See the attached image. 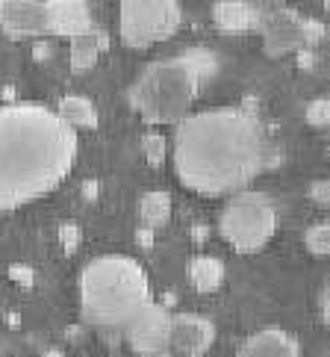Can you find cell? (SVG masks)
Returning <instances> with one entry per match:
<instances>
[{
  "instance_id": "1",
  "label": "cell",
  "mask_w": 330,
  "mask_h": 357,
  "mask_svg": "<svg viewBox=\"0 0 330 357\" xmlns=\"http://www.w3.org/2000/svg\"><path fill=\"white\" fill-rule=\"evenodd\" d=\"M171 160L183 186L221 198L242 192L253 177L272 172L281 162V148L251 109L219 107L192 112L174 127Z\"/></svg>"
},
{
  "instance_id": "2",
  "label": "cell",
  "mask_w": 330,
  "mask_h": 357,
  "mask_svg": "<svg viewBox=\"0 0 330 357\" xmlns=\"http://www.w3.org/2000/svg\"><path fill=\"white\" fill-rule=\"evenodd\" d=\"M77 130L42 104L0 107V210H18L65 181L77 162Z\"/></svg>"
},
{
  "instance_id": "3",
  "label": "cell",
  "mask_w": 330,
  "mask_h": 357,
  "mask_svg": "<svg viewBox=\"0 0 330 357\" xmlns=\"http://www.w3.org/2000/svg\"><path fill=\"white\" fill-rule=\"evenodd\" d=\"M215 71H219V56L207 47L162 56L139 71L133 86L127 89V100L142 121L154 127H177L186 116H192L201 89Z\"/></svg>"
},
{
  "instance_id": "4",
  "label": "cell",
  "mask_w": 330,
  "mask_h": 357,
  "mask_svg": "<svg viewBox=\"0 0 330 357\" xmlns=\"http://www.w3.org/2000/svg\"><path fill=\"white\" fill-rule=\"evenodd\" d=\"M154 301L145 266L124 257L107 254L95 257L80 275V310L88 325L100 331H124V325Z\"/></svg>"
},
{
  "instance_id": "5",
  "label": "cell",
  "mask_w": 330,
  "mask_h": 357,
  "mask_svg": "<svg viewBox=\"0 0 330 357\" xmlns=\"http://www.w3.org/2000/svg\"><path fill=\"white\" fill-rule=\"evenodd\" d=\"M277 231V207L274 201L257 192V189H242V192L230 195L219 215V234L230 248L239 254H253Z\"/></svg>"
},
{
  "instance_id": "6",
  "label": "cell",
  "mask_w": 330,
  "mask_h": 357,
  "mask_svg": "<svg viewBox=\"0 0 330 357\" xmlns=\"http://www.w3.org/2000/svg\"><path fill=\"white\" fill-rule=\"evenodd\" d=\"M180 0H121L118 33L127 47H150L180 30Z\"/></svg>"
},
{
  "instance_id": "7",
  "label": "cell",
  "mask_w": 330,
  "mask_h": 357,
  "mask_svg": "<svg viewBox=\"0 0 330 357\" xmlns=\"http://www.w3.org/2000/svg\"><path fill=\"white\" fill-rule=\"evenodd\" d=\"M257 33L262 39L265 56L281 59V56L298 54L301 47L319 42L324 36V24L313 21V18H304L301 12H295V9H289V6L281 3V6L262 9Z\"/></svg>"
},
{
  "instance_id": "8",
  "label": "cell",
  "mask_w": 330,
  "mask_h": 357,
  "mask_svg": "<svg viewBox=\"0 0 330 357\" xmlns=\"http://www.w3.org/2000/svg\"><path fill=\"white\" fill-rule=\"evenodd\" d=\"M171 310L162 301H150L139 310L130 322L124 325L121 337L130 342V349L139 357H157L162 351H168L171 340Z\"/></svg>"
},
{
  "instance_id": "9",
  "label": "cell",
  "mask_w": 330,
  "mask_h": 357,
  "mask_svg": "<svg viewBox=\"0 0 330 357\" xmlns=\"http://www.w3.org/2000/svg\"><path fill=\"white\" fill-rule=\"evenodd\" d=\"M215 342L212 319L201 313H174L171 316V340L168 351L177 357H204Z\"/></svg>"
},
{
  "instance_id": "10",
  "label": "cell",
  "mask_w": 330,
  "mask_h": 357,
  "mask_svg": "<svg viewBox=\"0 0 330 357\" xmlns=\"http://www.w3.org/2000/svg\"><path fill=\"white\" fill-rule=\"evenodd\" d=\"M0 30L9 39H42L47 36L45 0H0Z\"/></svg>"
},
{
  "instance_id": "11",
  "label": "cell",
  "mask_w": 330,
  "mask_h": 357,
  "mask_svg": "<svg viewBox=\"0 0 330 357\" xmlns=\"http://www.w3.org/2000/svg\"><path fill=\"white\" fill-rule=\"evenodd\" d=\"M47 36H62L74 39L92 30V9L88 0H45Z\"/></svg>"
},
{
  "instance_id": "12",
  "label": "cell",
  "mask_w": 330,
  "mask_h": 357,
  "mask_svg": "<svg viewBox=\"0 0 330 357\" xmlns=\"http://www.w3.org/2000/svg\"><path fill=\"white\" fill-rule=\"evenodd\" d=\"M236 357H301V346L283 328H262L239 346Z\"/></svg>"
},
{
  "instance_id": "13",
  "label": "cell",
  "mask_w": 330,
  "mask_h": 357,
  "mask_svg": "<svg viewBox=\"0 0 330 357\" xmlns=\"http://www.w3.org/2000/svg\"><path fill=\"white\" fill-rule=\"evenodd\" d=\"M262 9L248 3V0H215L212 21L224 33H251L257 30Z\"/></svg>"
},
{
  "instance_id": "14",
  "label": "cell",
  "mask_w": 330,
  "mask_h": 357,
  "mask_svg": "<svg viewBox=\"0 0 330 357\" xmlns=\"http://www.w3.org/2000/svg\"><path fill=\"white\" fill-rule=\"evenodd\" d=\"M107 47H109V42H107V36L100 33V30H88L83 36H74V39H71V50H68L71 68L74 71H88Z\"/></svg>"
},
{
  "instance_id": "15",
  "label": "cell",
  "mask_w": 330,
  "mask_h": 357,
  "mask_svg": "<svg viewBox=\"0 0 330 357\" xmlns=\"http://www.w3.org/2000/svg\"><path fill=\"white\" fill-rule=\"evenodd\" d=\"M189 280L198 292H215L224 284V263L212 254H198L189 263Z\"/></svg>"
},
{
  "instance_id": "16",
  "label": "cell",
  "mask_w": 330,
  "mask_h": 357,
  "mask_svg": "<svg viewBox=\"0 0 330 357\" xmlns=\"http://www.w3.org/2000/svg\"><path fill=\"white\" fill-rule=\"evenodd\" d=\"M56 112L74 130H92V127H97V109L92 100L83 95H65L56 104Z\"/></svg>"
},
{
  "instance_id": "17",
  "label": "cell",
  "mask_w": 330,
  "mask_h": 357,
  "mask_svg": "<svg viewBox=\"0 0 330 357\" xmlns=\"http://www.w3.org/2000/svg\"><path fill=\"white\" fill-rule=\"evenodd\" d=\"M136 215H139V225L145 227H162L168 225L171 219V195L162 192V189H154V192H145L136 204Z\"/></svg>"
},
{
  "instance_id": "18",
  "label": "cell",
  "mask_w": 330,
  "mask_h": 357,
  "mask_svg": "<svg viewBox=\"0 0 330 357\" xmlns=\"http://www.w3.org/2000/svg\"><path fill=\"white\" fill-rule=\"evenodd\" d=\"M304 245H307V251L315 254V257H330V222H319V225L307 227Z\"/></svg>"
},
{
  "instance_id": "19",
  "label": "cell",
  "mask_w": 330,
  "mask_h": 357,
  "mask_svg": "<svg viewBox=\"0 0 330 357\" xmlns=\"http://www.w3.org/2000/svg\"><path fill=\"white\" fill-rule=\"evenodd\" d=\"M142 154H145V160H148V165H162L165 162V157H168V142H165V136L162 133H145L142 136Z\"/></svg>"
},
{
  "instance_id": "20",
  "label": "cell",
  "mask_w": 330,
  "mask_h": 357,
  "mask_svg": "<svg viewBox=\"0 0 330 357\" xmlns=\"http://www.w3.org/2000/svg\"><path fill=\"white\" fill-rule=\"evenodd\" d=\"M304 119H307V124H313V127H327L330 124V100L327 98L310 100V104L304 107Z\"/></svg>"
},
{
  "instance_id": "21",
  "label": "cell",
  "mask_w": 330,
  "mask_h": 357,
  "mask_svg": "<svg viewBox=\"0 0 330 357\" xmlns=\"http://www.w3.org/2000/svg\"><path fill=\"white\" fill-rule=\"evenodd\" d=\"M80 227L74 225V222H65V225H59V245H62V251L65 254H74L80 248Z\"/></svg>"
},
{
  "instance_id": "22",
  "label": "cell",
  "mask_w": 330,
  "mask_h": 357,
  "mask_svg": "<svg viewBox=\"0 0 330 357\" xmlns=\"http://www.w3.org/2000/svg\"><path fill=\"white\" fill-rule=\"evenodd\" d=\"M310 198H313V204H319V207H330V181H313Z\"/></svg>"
},
{
  "instance_id": "23",
  "label": "cell",
  "mask_w": 330,
  "mask_h": 357,
  "mask_svg": "<svg viewBox=\"0 0 330 357\" xmlns=\"http://www.w3.org/2000/svg\"><path fill=\"white\" fill-rule=\"evenodd\" d=\"M9 275H12V280H15V284H24V287H33V269L30 266H9Z\"/></svg>"
},
{
  "instance_id": "24",
  "label": "cell",
  "mask_w": 330,
  "mask_h": 357,
  "mask_svg": "<svg viewBox=\"0 0 330 357\" xmlns=\"http://www.w3.org/2000/svg\"><path fill=\"white\" fill-rule=\"evenodd\" d=\"M154 242H157V231H154V227L139 225V231H136V245L148 251V248H154Z\"/></svg>"
},
{
  "instance_id": "25",
  "label": "cell",
  "mask_w": 330,
  "mask_h": 357,
  "mask_svg": "<svg viewBox=\"0 0 330 357\" xmlns=\"http://www.w3.org/2000/svg\"><path fill=\"white\" fill-rule=\"evenodd\" d=\"M319 310H322V319L330 325V280L322 287V296H319Z\"/></svg>"
},
{
  "instance_id": "26",
  "label": "cell",
  "mask_w": 330,
  "mask_h": 357,
  "mask_svg": "<svg viewBox=\"0 0 330 357\" xmlns=\"http://www.w3.org/2000/svg\"><path fill=\"white\" fill-rule=\"evenodd\" d=\"M313 62H315V56H313V50H298V66L301 68H313Z\"/></svg>"
},
{
  "instance_id": "27",
  "label": "cell",
  "mask_w": 330,
  "mask_h": 357,
  "mask_svg": "<svg viewBox=\"0 0 330 357\" xmlns=\"http://www.w3.org/2000/svg\"><path fill=\"white\" fill-rule=\"evenodd\" d=\"M50 56V45L45 39H39V45H36V59H47Z\"/></svg>"
},
{
  "instance_id": "28",
  "label": "cell",
  "mask_w": 330,
  "mask_h": 357,
  "mask_svg": "<svg viewBox=\"0 0 330 357\" xmlns=\"http://www.w3.org/2000/svg\"><path fill=\"white\" fill-rule=\"evenodd\" d=\"M248 3H253V6H260V9H269V6H281L283 0H248Z\"/></svg>"
},
{
  "instance_id": "29",
  "label": "cell",
  "mask_w": 330,
  "mask_h": 357,
  "mask_svg": "<svg viewBox=\"0 0 330 357\" xmlns=\"http://www.w3.org/2000/svg\"><path fill=\"white\" fill-rule=\"evenodd\" d=\"M207 234H210V231H207V225H195V239H198V242H204Z\"/></svg>"
},
{
  "instance_id": "30",
  "label": "cell",
  "mask_w": 330,
  "mask_h": 357,
  "mask_svg": "<svg viewBox=\"0 0 330 357\" xmlns=\"http://www.w3.org/2000/svg\"><path fill=\"white\" fill-rule=\"evenodd\" d=\"M95 195H97V183L88 181V183H86V198H95Z\"/></svg>"
},
{
  "instance_id": "31",
  "label": "cell",
  "mask_w": 330,
  "mask_h": 357,
  "mask_svg": "<svg viewBox=\"0 0 330 357\" xmlns=\"http://www.w3.org/2000/svg\"><path fill=\"white\" fill-rule=\"evenodd\" d=\"M42 357H65V354H62V351H59V349H47V351H45V354H42Z\"/></svg>"
},
{
  "instance_id": "32",
  "label": "cell",
  "mask_w": 330,
  "mask_h": 357,
  "mask_svg": "<svg viewBox=\"0 0 330 357\" xmlns=\"http://www.w3.org/2000/svg\"><path fill=\"white\" fill-rule=\"evenodd\" d=\"M157 357H177L174 351H162V354H157Z\"/></svg>"
},
{
  "instance_id": "33",
  "label": "cell",
  "mask_w": 330,
  "mask_h": 357,
  "mask_svg": "<svg viewBox=\"0 0 330 357\" xmlns=\"http://www.w3.org/2000/svg\"><path fill=\"white\" fill-rule=\"evenodd\" d=\"M324 12H327V15H330V0H324Z\"/></svg>"
}]
</instances>
